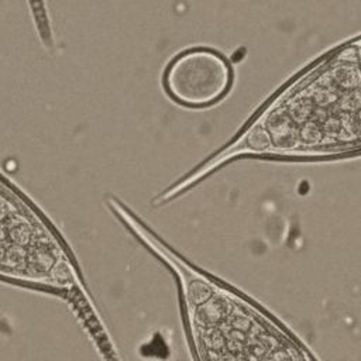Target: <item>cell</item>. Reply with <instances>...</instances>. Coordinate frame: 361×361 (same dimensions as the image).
<instances>
[{"mask_svg": "<svg viewBox=\"0 0 361 361\" xmlns=\"http://www.w3.org/2000/svg\"><path fill=\"white\" fill-rule=\"evenodd\" d=\"M233 80L234 72L228 59L219 51L203 47L176 54L162 75L168 97L189 109H204L221 102Z\"/></svg>", "mask_w": 361, "mask_h": 361, "instance_id": "6da1fadb", "label": "cell"}]
</instances>
